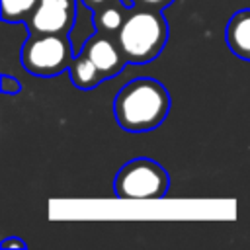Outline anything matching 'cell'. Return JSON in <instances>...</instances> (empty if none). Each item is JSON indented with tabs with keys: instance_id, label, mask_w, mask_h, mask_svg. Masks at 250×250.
I'll return each mask as SVG.
<instances>
[{
	"instance_id": "obj_1",
	"label": "cell",
	"mask_w": 250,
	"mask_h": 250,
	"mask_svg": "<svg viewBox=\"0 0 250 250\" xmlns=\"http://www.w3.org/2000/svg\"><path fill=\"white\" fill-rule=\"evenodd\" d=\"M170 111V94L162 82L141 76L127 82L115 96L113 113L117 125L129 133H145L160 127Z\"/></svg>"
},
{
	"instance_id": "obj_2",
	"label": "cell",
	"mask_w": 250,
	"mask_h": 250,
	"mask_svg": "<svg viewBox=\"0 0 250 250\" xmlns=\"http://www.w3.org/2000/svg\"><path fill=\"white\" fill-rule=\"evenodd\" d=\"M115 37L129 64H146L162 53L168 41V21L158 10L135 6Z\"/></svg>"
},
{
	"instance_id": "obj_3",
	"label": "cell",
	"mask_w": 250,
	"mask_h": 250,
	"mask_svg": "<svg viewBox=\"0 0 250 250\" xmlns=\"http://www.w3.org/2000/svg\"><path fill=\"white\" fill-rule=\"evenodd\" d=\"M74 59L68 33H29L21 45V66L35 76H57Z\"/></svg>"
},
{
	"instance_id": "obj_4",
	"label": "cell",
	"mask_w": 250,
	"mask_h": 250,
	"mask_svg": "<svg viewBox=\"0 0 250 250\" xmlns=\"http://www.w3.org/2000/svg\"><path fill=\"white\" fill-rule=\"evenodd\" d=\"M170 186L168 172L152 158H133L115 176V195L119 199L148 201L166 195Z\"/></svg>"
},
{
	"instance_id": "obj_5",
	"label": "cell",
	"mask_w": 250,
	"mask_h": 250,
	"mask_svg": "<svg viewBox=\"0 0 250 250\" xmlns=\"http://www.w3.org/2000/svg\"><path fill=\"white\" fill-rule=\"evenodd\" d=\"M76 21V0H39L25 25L29 33H70Z\"/></svg>"
},
{
	"instance_id": "obj_6",
	"label": "cell",
	"mask_w": 250,
	"mask_h": 250,
	"mask_svg": "<svg viewBox=\"0 0 250 250\" xmlns=\"http://www.w3.org/2000/svg\"><path fill=\"white\" fill-rule=\"evenodd\" d=\"M82 53L96 64V68L100 70L102 78L107 80V78H113L117 76L127 62L119 43H117V37L113 35H105V33H92L84 45H82Z\"/></svg>"
},
{
	"instance_id": "obj_7",
	"label": "cell",
	"mask_w": 250,
	"mask_h": 250,
	"mask_svg": "<svg viewBox=\"0 0 250 250\" xmlns=\"http://www.w3.org/2000/svg\"><path fill=\"white\" fill-rule=\"evenodd\" d=\"M225 39L230 53L242 61H250V8H242L229 18Z\"/></svg>"
},
{
	"instance_id": "obj_8",
	"label": "cell",
	"mask_w": 250,
	"mask_h": 250,
	"mask_svg": "<svg viewBox=\"0 0 250 250\" xmlns=\"http://www.w3.org/2000/svg\"><path fill=\"white\" fill-rule=\"evenodd\" d=\"M131 8L123 6L121 2H111L100 10H94L92 12V23H94V29L100 31V33H105V35H117V31L121 29L127 14H129Z\"/></svg>"
},
{
	"instance_id": "obj_9",
	"label": "cell",
	"mask_w": 250,
	"mask_h": 250,
	"mask_svg": "<svg viewBox=\"0 0 250 250\" xmlns=\"http://www.w3.org/2000/svg\"><path fill=\"white\" fill-rule=\"evenodd\" d=\"M68 72H70V80L76 88L80 90H92L96 88L100 82H104L100 70L96 68V64L80 51V55H76L68 66Z\"/></svg>"
},
{
	"instance_id": "obj_10",
	"label": "cell",
	"mask_w": 250,
	"mask_h": 250,
	"mask_svg": "<svg viewBox=\"0 0 250 250\" xmlns=\"http://www.w3.org/2000/svg\"><path fill=\"white\" fill-rule=\"evenodd\" d=\"M39 0H2V20L6 23H25Z\"/></svg>"
},
{
	"instance_id": "obj_11",
	"label": "cell",
	"mask_w": 250,
	"mask_h": 250,
	"mask_svg": "<svg viewBox=\"0 0 250 250\" xmlns=\"http://www.w3.org/2000/svg\"><path fill=\"white\" fill-rule=\"evenodd\" d=\"M0 82H2V92L6 96H16L21 90V84L14 76H10V74H2V80Z\"/></svg>"
},
{
	"instance_id": "obj_12",
	"label": "cell",
	"mask_w": 250,
	"mask_h": 250,
	"mask_svg": "<svg viewBox=\"0 0 250 250\" xmlns=\"http://www.w3.org/2000/svg\"><path fill=\"white\" fill-rule=\"evenodd\" d=\"M133 2H135L137 8H146V10H158V12H162L174 0H133Z\"/></svg>"
},
{
	"instance_id": "obj_13",
	"label": "cell",
	"mask_w": 250,
	"mask_h": 250,
	"mask_svg": "<svg viewBox=\"0 0 250 250\" xmlns=\"http://www.w3.org/2000/svg\"><path fill=\"white\" fill-rule=\"evenodd\" d=\"M0 248L2 250H25V242L21 238H16V236H8L0 242Z\"/></svg>"
},
{
	"instance_id": "obj_14",
	"label": "cell",
	"mask_w": 250,
	"mask_h": 250,
	"mask_svg": "<svg viewBox=\"0 0 250 250\" xmlns=\"http://www.w3.org/2000/svg\"><path fill=\"white\" fill-rule=\"evenodd\" d=\"M111 2H119V0H82V4H84L86 8H90L92 12H94V10H100V8H104V6L111 4Z\"/></svg>"
},
{
	"instance_id": "obj_15",
	"label": "cell",
	"mask_w": 250,
	"mask_h": 250,
	"mask_svg": "<svg viewBox=\"0 0 250 250\" xmlns=\"http://www.w3.org/2000/svg\"><path fill=\"white\" fill-rule=\"evenodd\" d=\"M123 6H127V8H135V2L133 0H119Z\"/></svg>"
}]
</instances>
